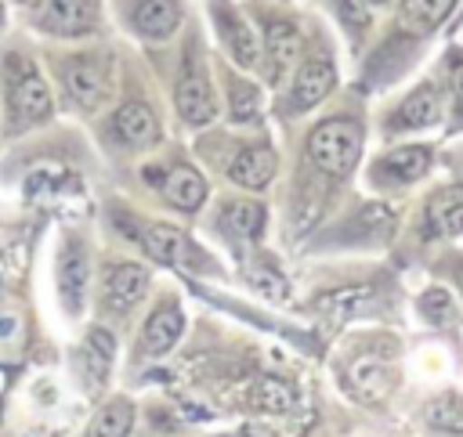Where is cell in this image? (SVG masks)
<instances>
[{
    "instance_id": "6da1fadb",
    "label": "cell",
    "mask_w": 463,
    "mask_h": 437,
    "mask_svg": "<svg viewBox=\"0 0 463 437\" xmlns=\"http://www.w3.org/2000/svg\"><path fill=\"white\" fill-rule=\"evenodd\" d=\"M362 144H365V134H362L358 123H351V119H322L307 134V159L326 177L340 181L358 166Z\"/></svg>"
},
{
    "instance_id": "7a4b0ae2",
    "label": "cell",
    "mask_w": 463,
    "mask_h": 437,
    "mask_svg": "<svg viewBox=\"0 0 463 437\" xmlns=\"http://www.w3.org/2000/svg\"><path fill=\"white\" fill-rule=\"evenodd\" d=\"M7 112L11 126L29 130L51 116V87L25 54L7 58Z\"/></svg>"
},
{
    "instance_id": "3957f363",
    "label": "cell",
    "mask_w": 463,
    "mask_h": 437,
    "mask_svg": "<svg viewBox=\"0 0 463 437\" xmlns=\"http://www.w3.org/2000/svg\"><path fill=\"white\" fill-rule=\"evenodd\" d=\"M260 69L268 83H286L304 54V33L289 14L260 11Z\"/></svg>"
},
{
    "instance_id": "277c9868",
    "label": "cell",
    "mask_w": 463,
    "mask_h": 437,
    "mask_svg": "<svg viewBox=\"0 0 463 437\" xmlns=\"http://www.w3.org/2000/svg\"><path fill=\"white\" fill-rule=\"evenodd\" d=\"M174 105L188 126H206L217 112V94H213V83H210V72H206V61L199 51L184 54V65H181V76L174 87Z\"/></svg>"
},
{
    "instance_id": "5b68a950",
    "label": "cell",
    "mask_w": 463,
    "mask_h": 437,
    "mask_svg": "<svg viewBox=\"0 0 463 437\" xmlns=\"http://www.w3.org/2000/svg\"><path fill=\"white\" fill-rule=\"evenodd\" d=\"M61 87L65 94L83 108V112H94L98 105H105L109 90H112V76H109V61L94 51H83V54H72L65 65H61Z\"/></svg>"
},
{
    "instance_id": "8992f818",
    "label": "cell",
    "mask_w": 463,
    "mask_h": 437,
    "mask_svg": "<svg viewBox=\"0 0 463 437\" xmlns=\"http://www.w3.org/2000/svg\"><path fill=\"white\" fill-rule=\"evenodd\" d=\"M33 25L51 36H87L101 25V0H36Z\"/></svg>"
},
{
    "instance_id": "52a82bcc",
    "label": "cell",
    "mask_w": 463,
    "mask_h": 437,
    "mask_svg": "<svg viewBox=\"0 0 463 437\" xmlns=\"http://www.w3.org/2000/svg\"><path fill=\"white\" fill-rule=\"evenodd\" d=\"M127 235H134L159 264L170 267H206V253L174 224H130Z\"/></svg>"
},
{
    "instance_id": "ba28073f",
    "label": "cell",
    "mask_w": 463,
    "mask_h": 437,
    "mask_svg": "<svg viewBox=\"0 0 463 437\" xmlns=\"http://www.w3.org/2000/svg\"><path fill=\"white\" fill-rule=\"evenodd\" d=\"M336 87V65L329 54H300L293 76H289V112H307L329 98Z\"/></svg>"
},
{
    "instance_id": "9c48e42d",
    "label": "cell",
    "mask_w": 463,
    "mask_h": 437,
    "mask_svg": "<svg viewBox=\"0 0 463 437\" xmlns=\"http://www.w3.org/2000/svg\"><path fill=\"white\" fill-rule=\"evenodd\" d=\"M210 18H213V29H217L224 51L232 54V61L242 65V69H257L260 65V40L250 29V22L232 4H224V0H213Z\"/></svg>"
},
{
    "instance_id": "30bf717a",
    "label": "cell",
    "mask_w": 463,
    "mask_h": 437,
    "mask_svg": "<svg viewBox=\"0 0 463 437\" xmlns=\"http://www.w3.org/2000/svg\"><path fill=\"white\" fill-rule=\"evenodd\" d=\"M109 130L119 144L127 148H148L163 137V126H159V116L152 112L148 101H123L112 119H109Z\"/></svg>"
},
{
    "instance_id": "8fae6325",
    "label": "cell",
    "mask_w": 463,
    "mask_h": 437,
    "mask_svg": "<svg viewBox=\"0 0 463 437\" xmlns=\"http://www.w3.org/2000/svg\"><path fill=\"white\" fill-rule=\"evenodd\" d=\"M87 274H90V264H87V253L76 238L61 242L58 249V296H61V307L69 314H80L83 311V300H87Z\"/></svg>"
},
{
    "instance_id": "7c38bea8",
    "label": "cell",
    "mask_w": 463,
    "mask_h": 437,
    "mask_svg": "<svg viewBox=\"0 0 463 437\" xmlns=\"http://www.w3.org/2000/svg\"><path fill=\"white\" fill-rule=\"evenodd\" d=\"M145 293H148V271L141 264H134V260L112 264L109 274H105V282H101V300L116 314L130 311Z\"/></svg>"
},
{
    "instance_id": "4fadbf2b",
    "label": "cell",
    "mask_w": 463,
    "mask_h": 437,
    "mask_svg": "<svg viewBox=\"0 0 463 437\" xmlns=\"http://www.w3.org/2000/svg\"><path fill=\"white\" fill-rule=\"evenodd\" d=\"M275 170H279V155H275V148H271L268 141L239 148V152L232 155V163H228V177H232L239 188H250V191L268 188L271 177H275Z\"/></svg>"
},
{
    "instance_id": "5bb4252c",
    "label": "cell",
    "mask_w": 463,
    "mask_h": 437,
    "mask_svg": "<svg viewBox=\"0 0 463 437\" xmlns=\"http://www.w3.org/2000/svg\"><path fill=\"white\" fill-rule=\"evenodd\" d=\"M148 177L163 188V199H166L170 206L184 209V213H195V209L206 202V181H203V173H199L195 166H188V163H174V166L163 170L159 177H156V173H148Z\"/></svg>"
},
{
    "instance_id": "9a60e30c",
    "label": "cell",
    "mask_w": 463,
    "mask_h": 437,
    "mask_svg": "<svg viewBox=\"0 0 463 437\" xmlns=\"http://www.w3.org/2000/svg\"><path fill=\"white\" fill-rule=\"evenodd\" d=\"M441 123V94L434 83H420L391 116H387V130H427Z\"/></svg>"
},
{
    "instance_id": "2e32d148",
    "label": "cell",
    "mask_w": 463,
    "mask_h": 437,
    "mask_svg": "<svg viewBox=\"0 0 463 437\" xmlns=\"http://www.w3.org/2000/svg\"><path fill=\"white\" fill-rule=\"evenodd\" d=\"M347 383L362 401H369V404L383 401L391 394V386H394V365L387 358H380V354H362V358L351 361Z\"/></svg>"
},
{
    "instance_id": "e0dca14e",
    "label": "cell",
    "mask_w": 463,
    "mask_h": 437,
    "mask_svg": "<svg viewBox=\"0 0 463 437\" xmlns=\"http://www.w3.org/2000/svg\"><path fill=\"white\" fill-rule=\"evenodd\" d=\"M130 25L145 40H170L181 25V0H134Z\"/></svg>"
},
{
    "instance_id": "ac0fdd59",
    "label": "cell",
    "mask_w": 463,
    "mask_h": 437,
    "mask_svg": "<svg viewBox=\"0 0 463 437\" xmlns=\"http://www.w3.org/2000/svg\"><path fill=\"white\" fill-rule=\"evenodd\" d=\"M181 332H184V314H181V307L174 303V300H163L152 314H148V321H145V332H141V343H145V350L148 354H166L177 339H181Z\"/></svg>"
},
{
    "instance_id": "d6986e66",
    "label": "cell",
    "mask_w": 463,
    "mask_h": 437,
    "mask_svg": "<svg viewBox=\"0 0 463 437\" xmlns=\"http://www.w3.org/2000/svg\"><path fill=\"white\" fill-rule=\"evenodd\" d=\"M112 361H116V339L109 336V329H90L80 347V372L87 386H101L112 372Z\"/></svg>"
},
{
    "instance_id": "ffe728a7",
    "label": "cell",
    "mask_w": 463,
    "mask_h": 437,
    "mask_svg": "<svg viewBox=\"0 0 463 437\" xmlns=\"http://www.w3.org/2000/svg\"><path fill=\"white\" fill-rule=\"evenodd\" d=\"M459 0H402V14H398V25L409 33V36H427L434 33L438 25L449 22V14L456 11Z\"/></svg>"
},
{
    "instance_id": "44dd1931",
    "label": "cell",
    "mask_w": 463,
    "mask_h": 437,
    "mask_svg": "<svg viewBox=\"0 0 463 437\" xmlns=\"http://www.w3.org/2000/svg\"><path fill=\"white\" fill-rule=\"evenodd\" d=\"M430 155H434L430 144H402V148H391V152L380 159L376 177L387 173V177L398 181V184H412V181H420V177L427 173Z\"/></svg>"
},
{
    "instance_id": "7402d4cb",
    "label": "cell",
    "mask_w": 463,
    "mask_h": 437,
    "mask_svg": "<svg viewBox=\"0 0 463 437\" xmlns=\"http://www.w3.org/2000/svg\"><path fill=\"white\" fill-rule=\"evenodd\" d=\"M427 231L430 235H459L463 231V188H438L427 199Z\"/></svg>"
},
{
    "instance_id": "603a6c76",
    "label": "cell",
    "mask_w": 463,
    "mask_h": 437,
    "mask_svg": "<svg viewBox=\"0 0 463 437\" xmlns=\"http://www.w3.org/2000/svg\"><path fill=\"white\" fill-rule=\"evenodd\" d=\"M134 426V404L127 397H116L109 404H101V412L90 419L83 437H127Z\"/></svg>"
},
{
    "instance_id": "cb8c5ba5",
    "label": "cell",
    "mask_w": 463,
    "mask_h": 437,
    "mask_svg": "<svg viewBox=\"0 0 463 437\" xmlns=\"http://www.w3.org/2000/svg\"><path fill=\"white\" fill-rule=\"evenodd\" d=\"M423 423L441 433H463V397L456 390H445L423 404Z\"/></svg>"
},
{
    "instance_id": "d4e9b609",
    "label": "cell",
    "mask_w": 463,
    "mask_h": 437,
    "mask_svg": "<svg viewBox=\"0 0 463 437\" xmlns=\"http://www.w3.org/2000/svg\"><path fill=\"white\" fill-rule=\"evenodd\" d=\"M369 300H373V285H347V289H333V293L318 296L315 303H318V311H322L326 318L340 321V318L358 314V311H362Z\"/></svg>"
},
{
    "instance_id": "484cf974",
    "label": "cell",
    "mask_w": 463,
    "mask_h": 437,
    "mask_svg": "<svg viewBox=\"0 0 463 437\" xmlns=\"http://www.w3.org/2000/svg\"><path fill=\"white\" fill-rule=\"evenodd\" d=\"M250 404H253L257 412L282 415V412H293V408H297V394H293L289 383L268 376V379H257V383H253V390H250Z\"/></svg>"
},
{
    "instance_id": "4316f807",
    "label": "cell",
    "mask_w": 463,
    "mask_h": 437,
    "mask_svg": "<svg viewBox=\"0 0 463 437\" xmlns=\"http://www.w3.org/2000/svg\"><path fill=\"white\" fill-rule=\"evenodd\" d=\"M224 228L239 238H257L264 231V206L253 199H235L224 206Z\"/></svg>"
},
{
    "instance_id": "83f0119b",
    "label": "cell",
    "mask_w": 463,
    "mask_h": 437,
    "mask_svg": "<svg viewBox=\"0 0 463 437\" xmlns=\"http://www.w3.org/2000/svg\"><path fill=\"white\" fill-rule=\"evenodd\" d=\"M246 278H250V285L264 296V300H286L289 296V282H286V274H282V267L279 264H271V260H253L250 267H246Z\"/></svg>"
},
{
    "instance_id": "f1b7e54d",
    "label": "cell",
    "mask_w": 463,
    "mask_h": 437,
    "mask_svg": "<svg viewBox=\"0 0 463 437\" xmlns=\"http://www.w3.org/2000/svg\"><path fill=\"white\" fill-rule=\"evenodd\" d=\"M228 101L235 123H253L260 116V90L242 76H228Z\"/></svg>"
},
{
    "instance_id": "f546056e",
    "label": "cell",
    "mask_w": 463,
    "mask_h": 437,
    "mask_svg": "<svg viewBox=\"0 0 463 437\" xmlns=\"http://www.w3.org/2000/svg\"><path fill=\"white\" fill-rule=\"evenodd\" d=\"M420 314L430 318L434 325H452L456 321V307H452V296L445 289H427L420 296Z\"/></svg>"
},
{
    "instance_id": "4dcf8cb0",
    "label": "cell",
    "mask_w": 463,
    "mask_h": 437,
    "mask_svg": "<svg viewBox=\"0 0 463 437\" xmlns=\"http://www.w3.org/2000/svg\"><path fill=\"white\" fill-rule=\"evenodd\" d=\"M333 11L340 18V25L358 40L365 29H369V7L365 0H333Z\"/></svg>"
},
{
    "instance_id": "1f68e13d",
    "label": "cell",
    "mask_w": 463,
    "mask_h": 437,
    "mask_svg": "<svg viewBox=\"0 0 463 437\" xmlns=\"http://www.w3.org/2000/svg\"><path fill=\"white\" fill-rule=\"evenodd\" d=\"M22 336V318L14 311H0V350L4 347H14Z\"/></svg>"
},
{
    "instance_id": "d6a6232c",
    "label": "cell",
    "mask_w": 463,
    "mask_h": 437,
    "mask_svg": "<svg viewBox=\"0 0 463 437\" xmlns=\"http://www.w3.org/2000/svg\"><path fill=\"white\" fill-rule=\"evenodd\" d=\"M449 87H452V112H456V119H463V58L452 61Z\"/></svg>"
},
{
    "instance_id": "836d02e7",
    "label": "cell",
    "mask_w": 463,
    "mask_h": 437,
    "mask_svg": "<svg viewBox=\"0 0 463 437\" xmlns=\"http://www.w3.org/2000/svg\"><path fill=\"white\" fill-rule=\"evenodd\" d=\"M4 22H7V11H4V4H0V29H4Z\"/></svg>"
},
{
    "instance_id": "e575fe53",
    "label": "cell",
    "mask_w": 463,
    "mask_h": 437,
    "mask_svg": "<svg viewBox=\"0 0 463 437\" xmlns=\"http://www.w3.org/2000/svg\"><path fill=\"white\" fill-rule=\"evenodd\" d=\"M0 285H4V264H0Z\"/></svg>"
},
{
    "instance_id": "d590c367",
    "label": "cell",
    "mask_w": 463,
    "mask_h": 437,
    "mask_svg": "<svg viewBox=\"0 0 463 437\" xmlns=\"http://www.w3.org/2000/svg\"><path fill=\"white\" fill-rule=\"evenodd\" d=\"M459 282H463V267H459Z\"/></svg>"
}]
</instances>
